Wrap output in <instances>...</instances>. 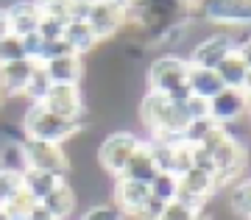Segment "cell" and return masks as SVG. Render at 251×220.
Listing matches in <instances>:
<instances>
[{"label": "cell", "mask_w": 251, "mask_h": 220, "mask_svg": "<svg viewBox=\"0 0 251 220\" xmlns=\"http://www.w3.org/2000/svg\"><path fill=\"white\" fill-rule=\"evenodd\" d=\"M187 70L190 64L184 56H179V53H156L148 62V70H145L148 92H159V95H168L176 103H184L190 98Z\"/></svg>", "instance_id": "cell-1"}, {"label": "cell", "mask_w": 251, "mask_h": 220, "mask_svg": "<svg viewBox=\"0 0 251 220\" xmlns=\"http://www.w3.org/2000/svg\"><path fill=\"white\" fill-rule=\"evenodd\" d=\"M187 14L215 31L251 28V0H187Z\"/></svg>", "instance_id": "cell-2"}, {"label": "cell", "mask_w": 251, "mask_h": 220, "mask_svg": "<svg viewBox=\"0 0 251 220\" xmlns=\"http://www.w3.org/2000/svg\"><path fill=\"white\" fill-rule=\"evenodd\" d=\"M20 131H23V137H31V140H42V142H50V145H64L75 134H81V128L75 125V120L53 115L42 103H31V106L25 103V112L20 117Z\"/></svg>", "instance_id": "cell-3"}, {"label": "cell", "mask_w": 251, "mask_h": 220, "mask_svg": "<svg viewBox=\"0 0 251 220\" xmlns=\"http://www.w3.org/2000/svg\"><path fill=\"white\" fill-rule=\"evenodd\" d=\"M140 142L143 140L134 131H120V128L117 131H109L100 140V145L95 148V165L115 181V178H120L123 168L128 165L131 153L140 148Z\"/></svg>", "instance_id": "cell-4"}, {"label": "cell", "mask_w": 251, "mask_h": 220, "mask_svg": "<svg viewBox=\"0 0 251 220\" xmlns=\"http://www.w3.org/2000/svg\"><path fill=\"white\" fill-rule=\"evenodd\" d=\"M20 150H23V165L25 168L53 173V176L64 178V181L70 178V153L64 150V145H50V142L23 137Z\"/></svg>", "instance_id": "cell-5"}, {"label": "cell", "mask_w": 251, "mask_h": 220, "mask_svg": "<svg viewBox=\"0 0 251 220\" xmlns=\"http://www.w3.org/2000/svg\"><path fill=\"white\" fill-rule=\"evenodd\" d=\"M90 31L95 34L98 45H106L112 39L123 34L128 28V20H126V9L120 3H112V0H92L90 11H87V20H84Z\"/></svg>", "instance_id": "cell-6"}, {"label": "cell", "mask_w": 251, "mask_h": 220, "mask_svg": "<svg viewBox=\"0 0 251 220\" xmlns=\"http://www.w3.org/2000/svg\"><path fill=\"white\" fill-rule=\"evenodd\" d=\"M234 53V39L229 31H212V34L196 39L193 50L187 56L190 67H201V70H215L226 56Z\"/></svg>", "instance_id": "cell-7"}, {"label": "cell", "mask_w": 251, "mask_h": 220, "mask_svg": "<svg viewBox=\"0 0 251 220\" xmlns=\"http://www.w3.org/2000/svg\"><path fill=\"white\" fill-rule=\"evenodd\" d=\"M42 106H45L48 112L59 115V117H67V120H78L81 112L90 109L81 84H50Z\"/></svg>", "instance_id": "cell-8"}, {"label": "cell", "mask_w": 251, "mask_h": 220, "mask_svg": "<svg viewBox=\"0 0 251 220\" xmlns=\"http://www.w3.org/2000/svg\"><path fill=\"white\" fill-rule=\"evenodd\" d=\"M249 109H246V95L240 89H221L212 100H209V120L218 125H232L246 120Z\"/></svg>", "instance_id": "cell-9"}, {"label": "cell", "mask_w": 251, "mask_h": 220, "mask_svg": "<svg viewBox=\"0 0 251 220\" xmlns=\"http://www.w3.org/2000/svg\"><path fill=\"white\" fill-rule=\"evenodd\" d=\"M148 198H151L148 184L128 181V178H115V181H112V203H115V206L123 212L128 220H131L137 212L143 209Z\"/></svg>", "instance_id": "cell-10"}, {"label": "cell", "mask_w": 251, "mask_h": 220, "mask_svg": "<svg viewBox=\"0 0 251 220\" xmlns=\"http://www.w3.org/2000/svg\"><path fill=\"white\" fill-rule=\"evenodd\" d=\"M34 70H36V62H28V59L0 64V92H3V98L14 100V98L25 95V87Z\"/></svg>", "instance_id": "cell-11"}, {"label": "cell", "mask_w": 251, "mask_h": 220, "mask_svg": "<svg viewBox=\"0 0 251 220\" xmlns=\"http://www.w3.org/2000/svg\"><path fill=\"white\" fill-rule=\"evenodd\" d=\"M6 20H9V34L28 36V34H36L42 11L36 9L34 0H14V3L6 6Z\"/></svg>", "instance_id": "cell-12"}, {"label": "cell", "mask_w": 251, "mask_h": 220, "mask_svg": "<svg viewBox=\"0 0 251 220\" xmlns=\"http://www.w3.org/2000/svg\"><path fill=\"white\" fill-rule=\"evenodd\" d=\"M42 67H45L50 84H81L84 75H87V64L75 53L62 56V59H53V62L42 64Z\"/></svg>", "instance_id": "cell-13"}, {"label": "cell", "mask_w": 251, "mask_h": 220, "mask_svg": "<svg viewBox=\"0 0 251 220\" xmlns=\"http://www.w3.org/2000/svg\"><path fill=\"white\" fill-rule=\"evenodd\" d=\"M39 203H42L56 220H67V218H73V212L78 209V193L73 190V184L62 181V184H56Z\"/></svg>", "instance_id": "cell-14"}, {"label": "cell", "mask_w": 251, "mask_h": 220, "mask_svg": "<svg viewBox=\"0 0 251 220\" xmlns=\"http://www.w3.org/2000/svg\"><path fill=\"white\" fill-rule=\"evenodd\" d=\"M179 190L193 195V198H198L201 203H209L218 193H221L218 184H215V176L206 173V170H198V168H190L187 173L179 178Z\"/></svg>", "instance_id": "cell-15"}, {"label": "cell", "mask_w": 251, "mask_h": 220, "mask_svg": "<svg viewBox=\"0 0 251 220\" xmlns=\"http://www.w3.org/2000/svg\"><path fill=\"white\" fill-rule=\"evenodd\" d=\"M62 39L75 56H81V59L90 56V53H95L100 48L98 39H95V34L90 31V25H87L84 20H78V23H67L64 31H62Z\"/></svg>", "instance_id": "cell-16"}, {"label": "cell", "mask_w": 251, "mask_h": 220, "mask_svg": "<svg viewBox=\"0 0 251 220\" xmlns=\"http://www.w3.org/2000/svg\"><path fill=\"white\" fill-rule=\"evenodd\" d=\"M156 165H153L151 153H148V148H145V142H140V148L131 153V159H128V165L123 168V173H120V178H128V181H140V184H151L153 178H156Z\"/></svg>", "instance_id": "cell-17"}, {"label": "cell", "mask_w": 251, "mask_h": 220, "mask_svg": "<svg viewBox=\"0 0 251 220\" xmlns=\"http://www.w3.org/2000/svg\"><path fill=\"white\" fill-rule=\"evenodd\" d=\"M187 89H190V95L201 98V100H212V98H215L221 89H226V87L221 84V78H218L215 70L190 67L187 70Z\"/></svg>", "instance_id": "cell-18"}, {"label": "cell", "mask_w": 251, "mask_h": 220, "mask_svg": "<svg viewBox=\"0 0 251 220\" xmlns=\"http://www.w3.org/2000/svg\"><path fill=\"white\" fill-rule=\"evenodd\" d=\"M226 209L234 220H251V178H240L226 193Z\"/></svg>", "instance_id": "cell-19"}, {"label": "cell", "mask_w": 251, "mask_h": 220, "mask_svg": "<svg viewBox=\"0 0 251 220\" xmlns=\"http://www.w3.org/2000/svg\"><path fill=\"white\" fill-rule=\"evenodd\" d=\"M62 181L64 178L53 176V173H45V170H31V168L23 170V187L34 195V201H42V198H45L56 184H62Z\"/></svg>", "instance_id": "cell-20"}, {"label": "cell", "mask_w": 251, "mask_h": 220, "mask_svg": "<svg viewBox=\"0 0 251 220\" xmlns=\"http://www.w3.org/2000/svg\"><path fill=\"white\" fill-rule=\"evenodd\" d=\"M218 78H221V84H224L226 89H240L243 92V81H246V73H249V67L237 59V53H232V56H226L224 62L215 67Z\"/></svg>", "instance_id": "cell-21"}, {"label": "cell", "mask_w": 251, "mask_h": 220, "mask_svg": "<svg viewBox=\"0 0 251 220\" xmlns=\"http://www.w3.org/2000/svg\"><path fill=\"white\" fill-rule=\"evenodd\" d=\"M218 128V123H212L209 117L206 120H190L187 128L181 131V142L184 145H190V148H198V145H204L206 140H209V134Z\"/></svg>", "instance_id": "cell-22"}, {"label": "cell", "mask_w": 251, "mask_h": 220, "mask_svg": "<svg viewBox=\"0 0 251 220\" xmlns=\"http://www.w3.org/2000/svg\"><path fill=\"white\" fill-rule=\"evenodd\" d=\"M48 89H50V78H48V73L42 64H36V70L31 73V81H28V87H25V103H42L48 95Z\"/></svg>", "instance_id": "cell-23"}, {"label": "cell", "mask_w": 251, "mask_h": 220, "mask_svg": "<svg viewBox=\"0 0 251 220\" xmlns=\"http://www.w3.org/2000/svg\"><path fill=\"white\" fill-rule=\"evenodd\" d=\"M148 190H151V198H159V201L171 203L179 195V178L171 176V173H156V178L148 184Z\"/></svg>", "instance_id": "cell-24"}, {"label": "cell", "mask_w": 251, "mask_h": 220, "mask_svg": "<svg viewBox=\"0 0 251 220\" xmlns=\"http://www.w3.org/2000/svg\"><path fill=\"white\" fill-rule=\"evenodd\" d=\"M78 220H128L115 203H90Z\"/></svg>", "instance_id": "cell-25"}, {"label": "cell", "mask_w": 251, "mask_h": 220, "mask_svg": "<svg viewBox=\"0 0 251 220\" xmlns=\"http://www.w3.org/2000/svg\"><path fill=\"white\" fill-rule=\"evenodd\" d=\"M20 190H23V170H9V168L0 170V195L9 201Z\"/></svg>", "instance_id": "cell-26"}, {"label": "cell", "mask_w": 251, "mask_h": 220, "mask_svg": "<svg viewBox=\"0 0 251 220\" xmlns=\"http://www.w3.org/2000/svg\"><path fill=\"white\" fill-rule=\"evenodd\" d=\"M25 59L23 56V45H20V36L6 34L0 39V64H9V62H20Z\"/></svg>", "instance_id": "cell-27"}, {"label": "cell", "mask_w": 251, "mask_h": 220, "mask_svg": "<svg viewBox=\"0 0 251 220\" xmlns=\"http://www.w3.org/2000/svg\"><path fill=\"white\" fill-rule=\"evenodd\" d=\"M193 168V150H190V145H176V150H173V165H171V176L181 178L187 170Z\"/></svg>", "instance_id": "cell-28"}, {"label": "cell", "mask_w": 251, "mask_h": 220, "mask_svg": "<svg viewBox=\"0 0 251 220\" xmlns=\"http://www.w3.org/2000/svg\"><path fill=\"white\" fill-rule=\"evenodd\" d=\"M70 48L64 45V39H53V42H42V50H39V59L36 64H48L53 59H62V56H70Z\"/></svg>", "instance_id": "cell-29"}, {"label": "cell", "mask_w": 251, "mask_h": 220, "mask_svg": "<svg viewBox=\"0 0 251 220\" xmlns=\"http://www.w3.org/2000/svg\"><path fill=\"white\" fill-rule=\"evenodd\" d=\"M62 31H64V23H59V20L45 17V14H42V20H39V28H36V34L42 36V42L62 39Z\"/></svg>", "instance_id": "cell-30"}, {"label": "cell", "mask_w": 251, "mask_h": 220, "mask_svg": "<svg viewBox=\"0 0 251 220\" xmlns=\"http://www.w3.org/2000/svg\"><path fill=\"white\" fill-rule=\"evenodd\" d=\"M184 112H187L190 120H206L209 117V100H201V98L190 95L184 100Z\"/></svg>", "instance_id": "cell-31"}, {"label": "cell", "mask_w": 251, "mask_h": 220, "mask_svg": "<svg viewBox=\"0 0 251 220\" xmlns=\"http://www.w3.org/2000/svg\"><path fill=\"white\" fill-rule=\"evenodd\" d=\"M20 45H23V56H25L28 62H36L39 59V50H42V36L39 34L20 36Z\"/></svg>", "instance_id": "cell-32"}, {"label": "cell", "mask_w": 251, "mask_h": 220, "mask_svg": "<svg viewBox=\"0 0 251 220\" xmlns=\"http://www.w3.org/2000/svg\"><path fill=\"white\" fill-rule=\"evenodd\" d=\"M193 218H196L193 209H187V206L179 203V201H171L168 206H165V212H162L159 220H193Z\"/></svg>", "instance_id": "cell-33"}, {"label": "cell", "mask_w": 251, "mask_h": 220, "mask_svg": "<svg viewBox=\"0 0 251 220\" xmlns=\"http://www.w3.org/2000/svg\"><path fill=\"white\" fill-rule=\"evenodd\" d=\"M193 150V168H198V170H206V173H212L215 176V165H212V156H209V150L206 148H190Z\"/></svg>", "instance_id": "cell-34"}, {"label": "cell", "mask_w": 251, "mask_h": 220, "mask_svg": "<svg viewBox=\"0 0 251 220\" xmlns=\"http://www.w3.org/2000/svg\"><path fill=\"white\" fill-rule=\"evenodd\" d=\"M234 53H237V59H240V62L251 70V36H249V39H243V42L234 48Z\"/></svg>", "instance_id": "cell-35"}, {"label": "cell", "mask_w": 251, "mask_h": 220, "mask_svg": "<svg viewBox=\"0 0 251 220\" xmlns=\"http://www.w3.org/2000/svg\"><path fill=\"white\" fill-rule=\"evenodd\" d=\"M28 220H56V218L45 209V206H42V203H36L34 209H31V215H28Z\"/></svg>", "instance_id": "cell-36"}, {"label": "cell", "mask_w": 251, "mask_h": 220, "mask_svg": "<svg viewBox=\"0 0 251 220\" xmlns=\"http://www.w3.org/2000/svg\"><path fill=\"white\" fill-rule=\"evenodd\" d=\"M9 34V20H6V6H0V39Z\"/></svg>", "instance_id": "cell-37"}, {"label": "cell", "mask_w": 251, "mask_h": 220, "mask_svg": "<svg viewBox=\"0 0 251 220\" xmlns=\"http://www.w3.org/2000/svg\"><path fill=\"white\" fill-rule=\"evenodd\" d=\"M193 220H215V215H212V212H198V215H196V218H193Z\"/></svg>", "instance_id": "cell-38"}, {"label": "cell", "mask_w": 251, "mask_h": 220, "mask_svg": "<svg viewBox=\"0 0 251 220\" xmlns=\"http://www.w3.org/2000/svg\"><path fill=\"white\" fill-rule=\"evenodd\" d=\"M249 89H251V70L246 73V81H243V92H249Z\"/></svg>", "instance_id": "cell-39"}, {"label": "cell", "mask_w": 251, "mask_h": 220, "mask_svg": "<svg viewBox=\"0 0 251 220\" xmlns=\"http://www.w3.org/2000/svg\"><path fill=\"white\" fill-rule=\"evenodd\" d=\"M243 95H246V109L251 112V89H249V92H243Z\"/></svg>", "instance_id": "cell-40"}, {"label": "cell", "mask_w": 251, "mask_h": 220, "mask_svg": "<svg viewBox=\"0 0 251 220\" xmlns=\"http://www.w3.org/2000/svg\"><path fill=\"white\" fill-rule=\"evenodd\" d=\"M3 106H6V98H3V92H0V112H3Z\"/></svg>", "instance_id": "cell-41"}, {"label": "cell", "mask_w": 251, "mask_h": 220, "mask_svg": "<svg viewBox=\"0 0 251 220\" xmlns=\"http://www.w3.org/2000/svg\"><path fill=\"white\" fill-rule=\"evenodd\" d=\"M0 220H9V215H6V209H0Z\"/></svg>", "instance_id": "cell-42"}, {"label": "cell", "mask_w": 251, "mask_h": 220, "mask_svg": "<svg viewBox=\"0 0 251 220\" xmlns=\"http://www.w3.org/2000/svg\"><path fill=\"white\" fill-rule=\"evenodd\" d=\"M3 206H6V198H3V195H0V209H3Z\"/></svg>", "instance_id": "cell-43"}, {"label": "cell", "mask_w": 251, "mask_h": 220, "mask_svg": "<svg viewBox=\"0 0 251 220\" xmlns=\"http://www.w3.org/2000/svg\"><path fill=\"white\" fill-rule=\"evenodd\" d=\"M112 3H120V6H123V0H112Z\"/></svg>", "instance_id": "cell-44"}, {"label": "cell", "mask_w": 251, "mask_h": 220, "mask_svg": "<svg viewBox=\"0 0 251 220\" xmlns=\"http://www.w3.org/2000/svg\"><path fill=\"white\" fill-rule=\"evenodd\" d=\"M0 170H3V162H0Z\"/></svg>", "instance_id": "cell-45"}, {"label": "cell", "mask_w": 251, "mask_h": 220, "mask_svg": "<svg viewBox=\"0 0 251 220\" xmlns=\"http://www.w3.org/2000/svg\"><path fill=\"white\" fill-rule=\"evenodd\" d=\"M184 6H187V0H184Z\"/></svg>", "instance_id": "cell-46"}, {"label": "cell", "mask_w": 251, "mask_h": 220, "mask_svg": "<svg viewBox=\"0 0 251 220\" xmlns=\"http://www.w3.org/2000/svg\"><path fill=\"white\" fill-rule=\"evenodd\" d=\"M184 9H187V6H184Z\"/></svg>", "instance_id": "cell-47"}]
</instances>
